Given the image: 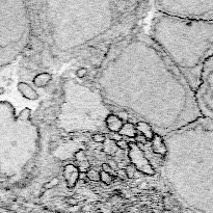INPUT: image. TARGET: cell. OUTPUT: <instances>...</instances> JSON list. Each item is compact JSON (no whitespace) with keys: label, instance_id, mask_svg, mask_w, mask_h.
<instances>
[{"label":"cell","instance_id":"obj_15","mask_svg":"<svg viewBox=\"0 0 213 213\" xmlns=\"http://www.w3.org/2000/svg\"><path fill=\"white\" fill-rule=\"evenodd\" d=\"M88 74V70L86 69V68H83V67L79 68V69L76 71V76L78 77V78H84Z\"/></svg>","mask_w":213,"mask_h":213},{"label":"cell","instance_id":"obj_12","mask_svg":"<svg viewBox=\"0 0 213 213\" xmlns=\"http://www.w3.org/2000/svg\"><path fill=\"white\" fill-rule=\"evenodd\" d=\"M99 175H100V181H102L103 183L105 184H110L112 183L113 181V175H111V174H108V173H105V171H101L100 173H99Z\"/></svg>","mask_w":213,"mask_h":213},{"label":"cell","instance_id":"obj_5","mask_svg":"<svg viewBox=\"0 0 213 213\" xmlns=\"http://www.w3.org/2000/svg\"><path fill=\"white\" fill-rule=\"evenodd\" d=\"M64 178L67 182L68 187H74L79 179V168L73 164H68L64 169Z\"/></svg>","mask_w":213,"mask_h":213},{"label":"cell","instance_id":"obj_6","mask_svg":"<svg viewBox=\"0 0 213 213\" xmlns=\"http://www.w3.org/2000/svg\"><path fill=\"white\" fill-rule=\"evenodd\" d=\"M123 125H124L123 118L113 113H109L105 118V126L110 132L118 133L122 129Z\"/></svg>","mask_w":213,"mask_h":213},{"label":"cell","instance_id":"obj_4","mask_svg":"<svg viewBox=\"0 0 213 213\" xmlns=\"http://www.w3.org/2000/svg\"><path fill=\"white\" fill-rule=\"evenodd\" d=\"M129 157L131 163L135 166L140 173L145 175L153 176L155 174V169L150 161L145 155L144 151L137 146L135 142H129Z\"/></svg>","mask_w":213,"mask_h":213},{"label":"cell","instance_id":"obj_7","mask_svg":"<svg viewBox=\"0 0 213 213\" xmlns=\"http://www.w3.org/2000/svg\"><path fill=\"white\" fill-rule=\"evenodd\" d=\"M18 91L20 92V94L22 95L24 98L27 99V100L30 101H35L40 98V95L35 88L31 85H29L26 82H19L18 86H17Z\"/></svg>","mask_w":213,"mask_h":213},{"label":"cell","instance_id":"obj_8","mask_svg":"<svg viewBox=\"0 0 213 213\" xmlns=\"http://www.w3.org/2000/svg\"><path fill=\"white\" fill-rule=\"evenodd\" d=\"M151 147L154 153L160 155L162 157H165L166 153H168L166 145H165V142H164L163 137L160 136V135H157V134L154 135L153 139L151 140Z\"/></svg>","mask_w":213,"mask_h":213},{"label":"cell","instance_id":"obj_17","mask_svg":"<svg viewBox=\"0 0 213 213\" xmlns=\"http://www.w3.org/2000/svg\"><path fill=\"white\" fill-rule=\"evenodd\" d=\"M102 168H103L102 171H105V173L111 174V175H112V174H115V171H113V168H111V166L108 163H104L103 165H102Z\"/></svg>","mask_w":213,"mask_h":213},{"label":"cell","instance_id":"obj_9","mask_svg":"<svg viewBox=\"0 0 213 213\" xmlns=\"http://www.w3.org/2000/svg\"><path fill=\"white\" fill-rule=\"evenodd\" d=\"M135 128H136L137 132H139L142 136L145 137L147 140L151 141L153 139L155 133L152 129V127L146 122H141V121H137V123L135 124Z\"/></svg>","mask_w":213,"mask_h":213},{"label":"cell","instance_id":"obj_3","mask_svg":"<svg viewBox=\"0 0 213 213\" xmlns=\"http://www.w3.org/2000/svg\"><path fill=\"white\" fill-rule=\"evenodd\" d=\"M195 95L202 117L213 118V55L204 64L200 85Z\"/></svg>","mask_w":213,"mask_h":213},{"label":"cell","instance_id":"obj_2","mask_svg":"<svg viewBox=\"0 0 213 213\" xmlns=\"http://www.w3.org/2000/svg\"><path fill=\"white\" fill-rule=\"evenodd\" d=\"M156 11L177 18L213 22V2L155 1Z\"/></svg>","mask_w":213,"mask_h":213},{"label":"cell","instance_id":"obj_1","mask_svg":"<svg viewBox=\"0 0 213 213\" xmlns=\"http://www.w3.org/2000/svg\"><path fill=\"white\" fill-rule=\"evenodd\" d=\"M213 22L177 18L156 12L149 33L181 72L193 92L200 85L204 64L213 55Z\"/></svg>","mask_w":213,"mask_h":213},{"label":"cell","instance_id":"obj_16","mask_svg":"<svg viewBox=\"0 0 213 213\" xmlns=\"http://www.w3.org/2000/svg\"><path fill=\"white\" fill-rule=\"evenodd\" d=\"M93 140L96 142H105V135L102 133H95L93 135Z\"/></svg>","mask_w":213,"mask_h":213},{"label":"cell","instance_id":"obj_13","mask_svg":"<svg viewBox=\"0 0 213 213\" xmlns=\"http://www.w3.org/2000/svg\"><path fill=\"white\" fill-rule=\"evenodd\" d=\"M88 178L89 180H93V181H98L100 180V175L99 173L95 169H89L88 171Z\"/></svg>","mask_w":213,"mask_h":213},{"label":"cell","instance_id":"obj_10","mask_svg":"<svg viewBox=\"0 0 213 213\" xmlns=\"http://www.w3.org/2000/svg\"><path fill=\"white\" fill-rule=\"evenodd\" d=\"M52 80V75L47 72H43L38 75H35V78L32 79V83L35 84L37 88H45L50 83Z\"/></svg>","mask_w":213,"mask_h":213},{"label":"cell","instance_id":"obj_11","mask_svg":"<svg viewBox=\"0 0 213 213\" xmlns=\"http://www.w3.org/2000/svg\"><path fill=\"white\" fill-rule=\"evenodd\" d=\"M118 134L122 136L130 137V138H135L137 136V130L135 128V125L132 123H124L121 131L118 132Z\"/></svg>","mask_w":213,"mask_h":213},{"label":"cell","instance_id":"obj_14","mask_svg":"<svg viewBox=\"0 0 213 213\" xmlns=\"http://www.w3.org/2000/svg\"><path fill=\"white\" fill-rule=\"evenodd\" d=\"M115 145H117V147L118 148V149H122V150H128L129 149V141H127V140H125V139L117 140Z\"/></svg>","mask_w":213,"mask_h":213}]
</instances>
